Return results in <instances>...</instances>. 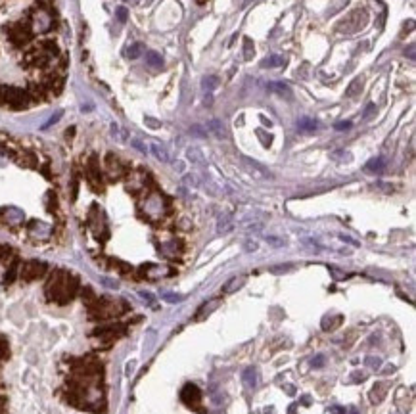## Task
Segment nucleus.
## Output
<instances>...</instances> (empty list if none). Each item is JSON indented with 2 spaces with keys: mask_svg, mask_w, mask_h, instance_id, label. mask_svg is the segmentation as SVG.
I'll use <instances>...</instances> for the list:
<instances>
[{
  "mask_svg": "<svg viewBox=\"0 0 416 414\" xmlns=\"http://www.w3.org/2000/svg\"><path fill=\"white\" fill-rule=\"evenodd\" d=\"M81 290V280L77 274L63 269H54L46 274V284H44V294L46 299L58 303V305H67Z\"/></svg>",
  "mask_w": 416,
  "mask_h": 414,
  "instance_id": "nucleus-1",
  "label": "nucleus"
},
{
  "mask_svg": "<svg viewBox=\"0 0 416 414\" xmlns=\"http://www.w3.org/2000/svg\"><path fill=\"white\" fill-rule=\"evenodd\" d=\"M48 265L43 263V261H21V267H19V280L23 282H33V280H39V278H44L48 274Z\"/></svg>",
  "mask_w": 416,
  "mask_h": 414,
  "instance_id": "nucleus-2",
  "label": "nucleus"
},
{
  "mask_svg": "<svg viewBox=\"0 0 416 414\" xmlns=\"http://www.w3.org/2000/svg\"><path fill=\"white\" fill-rule=\"evenodd\" d=\"M123 332H125V328H123L121 324H106V326H98V328L92 330V336H94V338H100V340H106V342H110V340L119 338Z\"/></svg>",
  "mask_w": 416,
  "mask_h": 414,
  "instance_id": "nucleus-3",
  "label": "nucleus"
},
{
  "mask_svg": "<svg viewBox=\"0 0 416 414\" xmlns=\"http://www.w3.org/2000/svg\"><path fill=\"white\" fill-rule=\"evenodd\" d=\"M180 399L184 401V405H188L190 409H200V401H201V391L198 386L194 384H186L182 393H180Z\"/></svg>",
  "mask_w": 416,
  "mask_h": 414,
  "instance_id": "nucleus-4",
  "label": "nucleus"
},
{
  "mask_svg": "<svg viewBox=\"0 0 416 414\" xmlns=\"http://www.w3.org/2000/svg\"><path fill=\"white\" fill-rule=\"evenodd\" d=\"M205 130L211 132V134L217 136V138H229V130H227L225 123H223L221 119H211V121H207Z\"/></svg>",
  "mask_w": 416,
  "mask_h": 414,
  "instance_id": "nucleus-5",
  "label": "nucleus"
},
{
  "mask_svg": "<svg viewBox=\"0 0 416 414\" xmlns=\"http://www.w3.org/2000/svg\"><path fill=\"white\" fill-rule=\"evenodd\" d=\"M355 15H357V10H355V14L349 15L347 19H344L342 23H340V31H345V33H357L359 29L364 27V23H366V19H355Z\"/></svg>",
  "mask_w": 416,
  "mask_h": 414,
  "instance_id": "nucleus-6",
  "label": "nucleus"
},
{
  "mask_svg": "<svg viewBox=\"0 0 416 414\" xmlns=\"http://www.w3.org/2000/svg\"><path fill=\"white\" fill-rule=\"evenodd\" d=\"M242 161H244L245 165H247V169H249V173L251 175H257V177H271L269 173L265 171L259 163H255V161H251V159H247V157H242Z\"/></svg>",
  "mask_w": 416,
  "mask_h": 414,
  "instance_id": "nucleus-7",
  "label": "nucleus"
},
{
  "mask_svg": "<svg viewBox=\"0 0 416 414\" xmlns=\"http://www.w3.org/2000/svg\"><path fill=\"white\" fill-rule=\"evenodd\" d=\"M150 150H152V154L158 157L159 161H163V163H167V161H169V154H167V150H165V148H163L159 142L150 144Z\"/></svg>",
  "mask_w": 416,
  "mask_h": 414,
  "instance_id": "nucleus-8",
  "label": "nucleus"
},
{
  "mask_svg": "<svg viewBox=\"0 0 416 414\" xmlns=\"http://www.w3.org/2000/svg\"><path fill=\"white\" fill-rule=\"evenodd\" d=\"M362 85H364V81H362L360 77L353 79V81H351V85H349V88L345 90V96H347V98H353V96H357L360 90H362Z\"/></svg>",
  "mask_w": 416,
  "mask_h": 414,
  "instance_id": "nucleus-9",
  "label": "nucleus"
},
{
  "mask_svg": "<svg viewBox=\"0 0 416 414\" xmlns=\"http://www.w3.org/2000/svg\"><path fill=\"white\" fill-rule=\"evenodd\" d=\"M386 391H388V384H376L374 389L370 391V399H372V403H380V401L386 397Z\"/></svg>",
  "mask_w": 416,
  "mask_h": 414,
  "instance_id": "nucleus-10",
  "label": "nucleus"
},
{
  "mask_svg": "<svg viewBox=\"0 0 416 414\" xmlns=\"http://www.w3.org/2000/svg\"><path fill=\"white\" fill-rule=\"evenodd\" d=\"M386 169V161L382 157H376V159H370L366 163V171L368 173H382Z\"/></svg>",
  "mask_w": 416,
  "mask_h": 414,
  "instance_id": "nucleus-11",
  "label": "nucleus"
},
{
  "mask_svg": "<svg viewBox=\"0 0 416 414\" xmlns=\"http://www.w3.org/2000/svg\"><path fill=\"white\" fill-rule=\"evenodd\" d=\"M284 63H286V58L284 56H271L269 59L261 61V67H280Z\"/></svg>",
  "mask_w": 416,
  "mask_h": 414,
  "instance_id": "nucleus-12",
  "label": "nucleus"
},
{
  "mask_svg": "<svg viewBox=\"0 0 416 414\" xmlns=\"http://www.w3.org/2000/svg\"><path fill=\"white\" fill-rule=\"evenodd\" d=\"M244 284H245V278H244V276H234V278L230 280L229 284L225 286V290H223V292H225V294H232L234 290H238V288H242V286H244Z\"/></svg>",
  "mask_w": 416,
  "mask_h": 414,
  "instance_id": "nucleus-13",
  "label": "nucleus"
},
{
  "mask_svg": "<svg viewBox=\"0 0 416 414\" xmlns=\"http://www.w3.org/2000/svg\"><path fill=\"white\" fill-rule=\"evenodd\" d=\"M188 159L194 163V165H205V159L201 156V152L198 148H188Z\"/></svg>",
  "mask_w": 416,
  "mask_h": 414,
  "instance_id": "nucleus-14",
  "label": "nucleus"
},
{
  "mask_svg": "<svg viewBox=\"0 0 416 414\" xmlns=\"http://www.w3.org/2000/svg\"><path fill=\"white\" fill-rule=\"evenodd\" d=\"M232 227H234V225H232L230 217H227V215H225V217H221V219H219V223H217V230H219V232H223V234L230 232Z\"/></svg>",
  "mask_w": 416,
  "mask_h": 414,
  "instance_id": "nucleus-15",
  "label": "nucleus"
},
{
  "mask_svg": "<svg viewBox=\"0 0 416 414\" xmlns=\"http://www.w3.org/2000/svg\"><path fill=\"white\" fill-rule=\"evenodd\" d=\"M297 127L301 130H315V129H318V121H316V119H311V117H305V119H301V121L297 123Z\"/></svg>",
  "mask_w": 416,
  "mask_h": 414,
  "instance_id": "nucleus-16",
  "label": "nucleus"
},
{
  "mask_svg": "<svg viewBox=\"0 0 416 414\" xmlns=\"http://www.w3.org/2000/svg\"><path fill=\"white\" fill-rule=\"evenodd\" d=\"M242 380H244V384L247 387L255 386V382H257V374H255V368H247V370L244 372V376H242Z\"/></svg>",
  "mask_w": 416,
  "mask_h": 414,
  "instance_id": "nucleus-17",
  "label": "nucleus"
},
{
  "mask_svg": "<svg viewBox=\"0 0 416 414\" xmlns=\"http://www.w3.org/2000/svg\"><path fill=\"white\" fill-rule=\"evenodd\" d=\"M219 77H215V75H207V77H203V81H201V85L205 86L207 90H215L217 86H219Z\"/></svg>",
  "mask_w": 416,
  "mask_h": 414,
  "instance_id": "nucleus-18",
  "label": "nucleus"
},
{
  "mask_svg": "<svg viewBox=\"0 0 416 414\" xmlns=\"http://www.w3.org/2000/svg\"><path fill=\"white\" fill-rule=\"evenodd\" d=\"M269 88H271V90H274V92H278V94H286V96H292V90H290V86L284 85V83H269Z\"/></svg>",
  "mask_w": 416,
  "mask_h": 414,
  "instance_id": "nucleus-19",
  "label": "nucleus"
},
{
  "mask_svg": "<svg viewBox=\"0 0 416 414\" xmlns=\"http://www.w3.org/2000/svg\"><path fill=\"white\" fill-rule=\"evenodd\" d=\"M144 52V46L140 43H134L132 46L129 48V52H127V56L130 58V59H136V58H140Z\"/></svg>",
  "mask_w": 416,
  "mask_h": 414,
  "instance_id": "nucleus-20",
  "label": "nucleus"
},
{
  "mask_svg": "<svg viewBox=\"0 0 416 414\" xmlns=\"http://www.w3.org/2000/svg\"><path fill=\"white\" fill-rule=\"evenodd\" d=\"M253 54H255L253 43H251V39H249V37H245V39H244V58H245V59H251V58H253Z\"/></svg>",
  "mask_w": 416,
  "mask_h": 414,
  "instance_id": "nucleus-21",
  "label": "nucleus"
},
{
  "mask_svg": "<svg viewBox=\"0 0 416 414\" xmlns=\"http://www.w3.org/2000/svg\"><path fill=\"white\" fill-rule=\"evenodd\" d=\"M146 61H148L152 67H161V65H163V59H161V56H159L158 52H150L148 58H146Z\"/></svg>",
  "mask_w": 416,
  "mask_h": 414,
  "instance_id": "nucleus-22",
  "label": "nucleus"
},
{
  "mask_svg": "<svg viewBox=\"0 0 416 414\" xmlns=\"http://www.w3.org/2000/svg\"><path fill=\"white\" fill-rule=\"evenodd\" d=\"M184 184H188V186H192V188H198L200 186V180H198V177L196 175H184Z\"/></svg>",
  "mask_w": 416,
  "mask_h": 414,
  "instance_id": "nucleus-23",
  "label": "nucleus"
},
{
  "mask_svg": "<svg viewBox=\"0 0 416 414\" xmlns=\"http://www.w3.org/2000/svg\"><path fill=\"white\" fill-rule=\"evenodd\" d=\"M190 132L196 134V136H207V130H205V127H201V125H192Z\"/></svg>",
  "mask_w": 416,
  "mask_h": 414,
  "instance_id": "nucleus-24",
  "label": "nucleus"
},
{
  "mask_svg": "<svg viewBox=\"0 0 416 414\" xmlns=\"http://www.w3.org/2000/svg\"><path fill=\"white\" fill-rule=\"evenodd\" d=\"M163 299L167 303H180L182 301V296H177V294H163Z\"/></svg>",
  "mask_w": 416,
  "mask_h": 414,
  "instance_id": "nucleus-25",
  "label": "nucleus"
},
{
  "mask_svg": "<svg viewBox=\"0 0 416 414\" xmlns=\"http://www.w3.org/2000/svg\"><path fill=\"white\" fill-rule=\"evenodd\" d=\"M372 115H376V104H370V106L364 110V115H362V117H364L366 121H370V119H372Z\"/></svg>",
  "mask_w": 416,
  "mask_h": 414,
  "instance_id": "nucleus-26",
  "label": "nucleus"
},
{
  "mask_svg": "<svg viewBox=\"0 0 416 414\" xmlns=\"http://www.w3.org/2000/svg\"><path fill=\"white\" fill-rule=\"evenodd\" d=\"M244 247H245V251H255L259 247V243L257 242H251V240H247V242L244 243Z\"/></svg>",
  "mask_w": 416,
  "mask_h": 414,
  "instance_id": "nucleus-27",
  "label": "nucleus"
},
{
  "mask_svg": "<svg viewBox=\"0 0 416 414\" xmlns=\"http://www.w3.org/2000/svg\"><path fill=\"white\" fill-rule=\"evenodd\" d=\"M140 297H142L146 303H154V296L150 292H140Z\"/></svg>",
  "mask_w": 416,
  "mask_h": 414,
  "instance_id": "nucleus-28",
  "label": "nucleus"
},
{
  "mask_svg": "<svg viewBox=\"0 0 416 414\" xmlns=\"http://www.w3.org/2000/svg\"><path fill=\"white\" fill-rule=\"evenodd\" d=\"M146 123H148V127H152V129H158V127H161V123L154 121L152 117H146Z\"/></svg>",
  "mask_w": 416,
  "mask_h": 414,
  "instance_id": "nucleus-29",
  "label": "nucleus"
},
{
  "mask_svg": "<svg viewBox=\"0 0 416 414\" xmlns=\"http://www.w3.org/2000/svg\"><path fill=\"white\" fill-rule=\"evenodd\" d=\"M292 269V265H282V267H273L271 271L273 272H286V271H290Z\"/></svg>",
  "mask_w": 416,
  "mask_h": 414,
  "instance_id": "nucleus-30",
  "label": "nucleus"
},
{
  "mask_svg": "<svg viewBox=\"0 0 416 414\" xmlns=\"http://www.w3.org/2000/svg\"><path fill=\"white\" fill-rule=\"evenodd\" d=\"M267 242L273 243V245H276V247H280V245H284V240H278V238H267Z\"/></svg>",
  "mask_w": 416,
  "mask_h": 414,
  "instance_id": "nucleus-31",
  "label": "nucleus"
},
{
  "mask_svg": "<svg viewBox=\"0 0 416 414\" xmlns=\"http://www.w3.org/2000/svg\"><path fill=\"white\" fill-rule=\"evenodd\" d=\"M117 17H119L121 21H125V19H127V10H125V8H119V10H117Z\"/></svg>",
  "mask_w": 416,
  "mask_h": 414,
  "instance_id": "nucleus-32",
  "label": "nucleus"
},
{
  "mask_svg": "<svg viewBox=\"0 0 416 414\" xmlns=\"http://www.w3.org/2000/svg\"><path fill=\"white\" fill-rule=\"evenodd\" d=\"M132 146H134V148H138L140 152H144V154H146V146H144L140 140H132Z\"/></svg>",
  "mask_w": 416,
  "mask_h": 414,
  "instance_id": "nucleus-33",
  "label": "nucleus"
},
{
  "mask_svg": "<svg viewBox=\"0 0 416 414\" xmlns=\"http://www.w3.org/2000/svg\"><path fill=\"white\" fill-rule=\"evenodd\" d=\"M349 127H351V123H349V121H345V123H338V125H336V129H338V130L349 129Z\"/></svg>",
  "mask_w": 416,
  "mask_h": 414,
  "instance_id": "nucleus-34",
  "label": "nucleus"
},
{
  "mask_svg": "<svg viewBox=\"0 0 416 414\" xmlns=\"http://www.w3.org/2000/svg\"><path fill=\"white\" fill-rule=\"evenodd\" d=\"M322 364H324V357H316L313 360V366H322Z\"/></svg>",
  "mask_w": 416,
  "mask_h": 414,
  "instance_id": "nucleus-35",
  "label": "nucleus"
},
{
  "mask_svg": "<svg viewBox=\"0 0 416 414\" xmlns=\"http://www.w3.org/2000/svg\"><path fill=\"white\" fill-rule=\"evenodd\" d=\"M332 413L334 414H345V411L344 409H340V407H334V409H332Z\"/></svg>",
  "mask_w": 416,
  "mask_h": 414,
  "instance_id": "nucleus-36",
  "label": "nucleus"
},
{
  "mask_svg": "<svg viewBox=\"0 0 416 414\" xmlns=\"http://www.w3.org/2000/svg\"><path fill=\"white\" fill-rule=\"evenodd\" d=\"M261 121H263V123H265V125H267V127H271V121H269V119H267V117H261Z\"/></svg>",
  "mask_w": 416,
  "mask_h": 414,
  "instance_id": "nucleus-37",
  "label": "nucleus"
},
{
  "mask_svg": "<svg viewBox=\"0 0 416 414\" xmlns=\"http://www.w3.org/2000/svg\"><path fill=\"white\" fill-rule=\"evenodd\" d=\"M196 2H198V4H205V2H207V0H196Z\"/></svg>",
  "mask_w": 416,
  "mask_h": 414,
  "instance_id": "nucleus-38",
  "label": "nucleus"
},
{
  "mask_svg": "<svg viewBox=\"0 0 416 414\" xmlns=\"http://www.w3.org/2000/svg\"><path fill=\"white\" fill-rule=\"evenodd\" d=\"M349 414H357V411H355V409H351V411H349Z\"/></svg>",
  "mask_w": 416,
  "mask_h": 414,
  "instance_id": "nucleus-39",
  "label": "nucleus"
}]
</instances>
